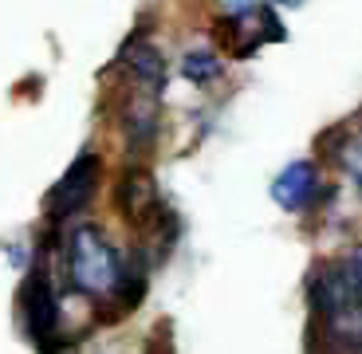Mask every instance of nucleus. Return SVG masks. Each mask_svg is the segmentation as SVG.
Wrapping results in <instances>:
<instances>
[{
  "instance_id": "7",
  "label": "nucleus",
  "mask_w": 362,
  "mask_h": 354,
  "mask_svg": "<svg viewBox=\"0 0 362 354\" xmlns=\"http://www.w3.org/2000/svg\"><path fill=\"white\" fill-rule=\"evenodd\" d=\"M181 75L189 83H197V87H205V83H213L221 75V59L209 47H193V52H185V59H181Z\"/></svg>"
},
{
  "instance_id": "4",
  "label": "nucleus",
  "mask_w": 362,
  "mask_h": 354,
  "mask_svg": "<svg viewBox=\"0 0 362 354\" xmlns=\"http://www.w3.org/2000/svg\"><path fill=\"white\" fill-rule=\"evenodd\" d=\"M99 173H103V162L99 154H79L71 162V170L59 177V182L52 185V193H47V217L59 225V220L75 217V213H83L90 205V197H95V189H99Z\"/></svg>"
},
{
  "instance_id": "9",
  "label": "nucleus",
  "mask_w": 362,
  "mask_h": 354,
  "mask_svg": "<svg viewBox=\"0 0 362 354\" xmlns=\"http://www.w3.org/2000/svg\"><path fill=\"white\" fill-rule=\"evenodd\" d=\"M272 4H299V0H272Z\"/></svg>"
},
{
  "instance_id": "8",
  "label": "nucleus",
  "mask_w": 362,
  "mask_h": 354,
  "mask_svg": "<svg viewBox=\"0 0 362 354\" xmlns=\"http://www.w3.org/2000/svg\"><path fill=\"white\" fill-rule=\"evenodd\" d=\"M343 260H346V268H351V276H354V280L362 283V244H354L351 252L343 256Z\"/></svg>"
},
{
  "instance_id": "1",
  "label": "nucleus",
  "mask_w": 362,
  "mask_h": 354,
  "mask_svg": "<svg viewBox=\"0 0 362 354\" xmlns=\"http://www.w3.org/2000/svg\"><path fill=\"white\" fill-rule=\"evenodd\" d=\"M127 276H130V264H122L118 248L103 236V228L95 225L71 228V236H67V280L79 295L122 303Z\"/></svg>"
},
{
  "instance_id": "6",
  "label": "nucleus",
  "mask_w": 362,
  "mask_h": 354,
  "mask_svg": "<svg viewBox=\"0 0 362 354\" xmlns=\"http://www.w3.org/2000/svg\"><path fill=\"white\" fill-rule=\"evenodd\" d=\"M118 64L127 67L134 83H146V87H154V91L165 95V59H162V52H154L150 44L134 40V44H127V52H122Z\"/></svg>"
},
{
  "instance_id": "3",
  "label": "nucleus",
  "mask_w": 362,
  "mask_h": 354,
  "mask_svg": "<svg viewBox=\"0 0 362 354\" xmlns=\"http://www.w3.org/2000/svg\"><path fill=\"white\" fill-rule=\"evenodd\" d=\"M20 319H24L28 338L44 350H55V335H59V295H55L52 280L44 268L28 276L24 291H20Z\"/></svg>"
},
{
  "instance_id": "2",
  "label": "nucleus",
  "mask_w": 362,
  "mask_h": 354,
  "mask_svg": "<svg viewBox=\"0 0 362 354\" xmlns=\"http://www.w3.org/2000/svg\"><path fill=\"white\" fill-rule=\"evenodd\" d=\"M288 36L284 24L276 20V12L260 0H236L225 16V40L233 47V55H256L264 44H280Z\"/></svg>"
},
{
  "instance_id": "5",
  "label": "nucleus",
  "mask_w": 362,
  "mask_h": 354,
  "mask_svg": "<svg viewBox=\"0 0 362 354\" xmlns=\"http://www.w3.org/2000/svg\"><path fill=\"white\" fill-rule=\"evenodd\" d=\"M327 185L315 162H291L288 170H280V177L272 182V201L288 213H308L323 201Z\"/></svg>"
}]
</instances>
